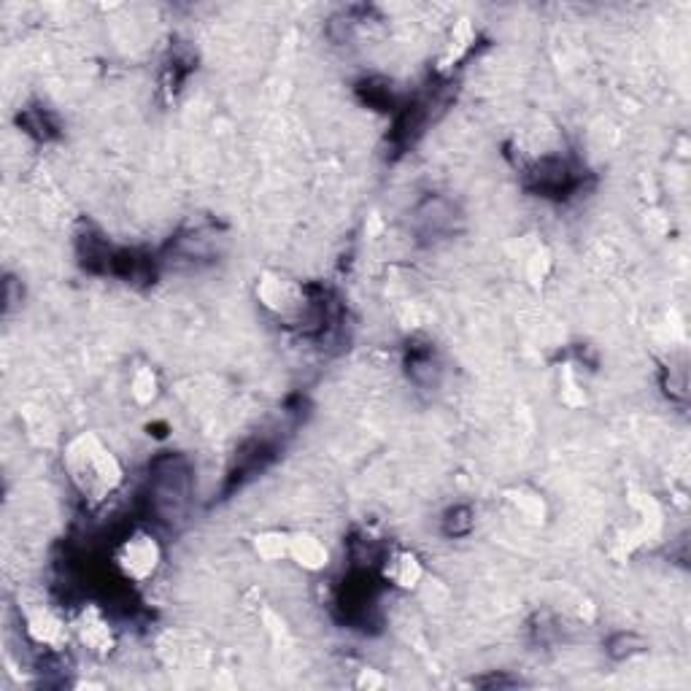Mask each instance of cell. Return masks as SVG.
<instances>
[{
    "mask_svg": "<svg viewBox=\"0 0 691 691\" xmlns=\"http://www.w3.org/2000/svg\"><path fill=\"white\" fill-rule=\"evenodd\" d=\"M457 222V206L443 195H430L422 206L416 208V225H419V233L427 235V238L449 235L457 227Z\"/></svg>",
    "mask_w": 691,
    "mask_h": 691,
    "instance_id": "obj_7",
    "label": "cell"
},
{
    "mask_svg": "<svg viewBox=\"0 0 691 691\" xmlns=\"http://www.w3.org/2000/svg\"><path fill=\"white\" fill-rule=\"evenodd\" d=\"M65 470H68L73 486L95 503L106 500L111 492H117L122 478H125L114 451L92 432H84V435L71 440V446L65 451Z\"/></svg>",
    "mask_w": 691,
    "mask_h": 691,
    "instance_id": "obj_1",
    "label": "cell"
},
{
    "mask_svg": "<svg viewBox=\"0 0 691 691\" xmlns=\"http://www.w3.org/2000/svg\"><path fill=\"white\" fill-rule=\"evenodd\" d=\"M19 125H22L25 133L38 138V141H49V138H54L57 130H60L57 122H54V117L46 111V108H27L25 114L19 117Z\"/></svg>",
    "mask_w": 691,
    "mask_h": 691,
    "instance_id": "obj_13",
    "label": "cell"
},
{
    "mask_svg": "<svg viewBox=\"0 0 691 691\" xmlns=\"http://www.w3.org/2000/svg\"><path fill=\"white\" fill-rule=\"evenodd\" d=\"M162 562V548L152 532L133 530L122 538V543L114 551V565L122 573L125 581L144 584L149 581Z\"/></svg>",
    "mask_w": 691,
    "mask_h": 691,
    "instance_id": "obj_3",
    "label": "cell"
},
{
    "mask_svg": "<svg viewBox=\"0 0 691 691\" xmlns=\"http://www.w3.org/2000/svg\"><path fill=\"white\" fill-rule=\"evenodd\" d=\"M79 638L84 646L95 651V654H108L114 648V629L108 624V619L100 613V608L90 605L87 611L81 613L79 619Z\"/></svg>",
    "mask_w": 691,
    "mask_h": 691,
    "instance_id": "obj_9",
    "label": "cell"
},
{
    "mask_svg": "<svg viewBox=\"0 0 691 691\" xmlns=\"http://www.w3.org/2000/svg\"><path fill=\"white\" fill-rule=\"evenodd\" d=\"M378 573H381V581L384 584H392L397 589H416L422 584L424 567L419 562V557L408 551V548H395V551H386L381 562H378Z\"/></svg>",
    "mask_w": 691,
    "mask_h": 691,
    "instance_id": "obj_5",
    "label": "cell"
},
{
    "mask_svg": "<svg viewBox=\"0 0 691 691\" xmlns=\"http://www.w3.org/2000/svg\"><path fill=\"white\" fill-rule=\"evenodd\" d=\"M289 559L306 570H322L330 554H327L322 540L306 535V532H297V535H289Z\"/></svg>",
    "mask_w": 691,
    "mask_h": 691,
    "instance_id": "obj_11",
    "label": "cell"
},
{
    "mask_svg": "<svg viewBox=\"0 0 691 691\" xmlns=\"http://www.w3.org/2000/svg\"><path fill=\"white\" fill-rule=\"evenodd\" d=\"M365 90V103L373 108H395V92H392V84L389 81H376L370 79L362 84Z\"/></svg>",
    "mask_w": 691,
    "mask_h": 691,
    "instance_id": "obj_17",
    "label": "cell"
},
{
    "mask_svg": "<svg viewBox=\"0 0 691 691\" xmlns=\"http://www.w3.org/2000/svg\"><path fill=\"white\" fill-rule=\"evenodd\" d=\"M27 638L41 648H57L65 638V624L49 608H38L25 616Z\"/></svg>",
    "mask_w": 691,
    "mask_h": 691,
    "instance_id": "obj_10",
    "label": "cell"
},
{
    "mask_svg": "<svg viewBox=\"0 0 691 691\" xmlns=\"http://www.w3.org/2000/svg\"><path fill=\"white\" fill-rule=\"evenodd\" d=\"M635 651H643V640L638 638V635H632V632H619V635H613L611 640H608V654L613 656V659H624V656H632Z\"/></svg>",
    "mask_w": 691,
    "mask_h": 691,
    "instance_id": "obj_18",
    "label": "cell"
},
{
    "mask_svg": "<svg viewBox=\"0 0 691 691\" xmlns=\"http://www.w3.org/2000/svg\"><path fill=\"white\" fill-rule=\"evenodd\" d=\"M219 243H222V238L216 235V230H211V227H195V230L173 238L168 252H171L173 260L179 262H206L214 260L216 254H219Z\"/></svg>",
    "mask_w": 691,
    "mask_h": 691,
    "instance_id": "obj_6",
    "label": "cell"
},
{
    "mask_svg": "<svg viewBox=\"0 0 691 691\" xmlns=\"http://www.w3.org/2000/svg\"><path fill=\"white\" fill-rule=\"evenodd\" d=\"M130 392L141 405H149L157 400L160 395V381H157V373L152 368H135L133 378H130Z\"/></svg>",
    "mask_w": 691,
    "mask_h": 691,
    "instance_id": "obj_14",
    "label": "cell"
},
{
    "mask_svg": "<svg viewBox=\"0 0 691 691\" xmlns=\"http://www.w3.org/2000/svg\"><path fill=\"white\" fill-rule=\"evenodd\" d=\"M440 530H443L446 538H467L470 532L476 530V511H473V505H451L449 511L443 513V519H440Z\"/></svg>",
    "mask_w": 691,
    "mask_h": 691,
    "instance_id": "obj_12",
    "label": "cell"
},
{
    "mask_svg": "<svg viewBox=\"0 0 691 691\" xmlns=\"http://www.w3.org/2000/svg\"><path fill=\"white\" fill-rule=\"evenodd\" d=\"M405 368H408V378H411L416 386H422V389L438 386L440 365L430 341H413V346L408 349V359H405Z\"/></svg>",
    "mask_w": 691,
    "mask_h": 691,
    "instance_id": "obj_8",
    "label": "cell"
},
{
    "mask_svg": "<svg viewBox=\"0 0 691 691\" xmlns=\"http://www.w3.org/2000/svg\"><path fill=\"white\" fill-rule=\"evenodd\" d=\"M254 548L262 559L268 562H281L289 559V532H262L254 540Z\"/></svg>",
    "mask_w": 691,
    "mask_h": 691,
    "instance_id": "obj_15",
    "label": "cell"
},
{
    "mask_svg": "<svg viewBox=\"0 0 691 691\" xmlns=\"http://www.w3.org/2000/svg\"><path fill=\"white\" fill-rule=\"evenodd\" d=\"M527 184L546 198H567L581 187V171L567 157L546 154L540 160H532L527 168Z\"/></svg>",
    "mask_w": 691,
    "mask_h": 691,
    "instance_id": "obj_4",
    "label": "cell"
},
{
    "mask_svg": "<svg viewBox=\"0 0 691 691\" xmlns=\"http://www.w3.org/2000/svg\"><path fill=\"white\" fill-rule=\"evenodd\" d=\"M149 513L160 521H181L192 500V465L184 454H162L149 465Z\"/></svg>",
    "mask_w": 691,
    "mask_h": 691,
    "instance_id": "obj_2",
    "label": "cell"
},
{
    "mask_svg": "<svg viewBox=\"0 0 691 691\" xmlns=\"http://www.w3.org/2000/svg\"><path fill=\"white\" fill-rule=\"evenodd\" d=\"M508 500L516 505V513H519L521 521H527V524H540L543 516H546V505H543V497H540L538 492H524V489H519V492H513Z\"/></svg>",
    "mask_w": 691,
    "mask_h": 691,
    "instance_id": "obj_16",
    "label": "cell"
}]
</instances>
